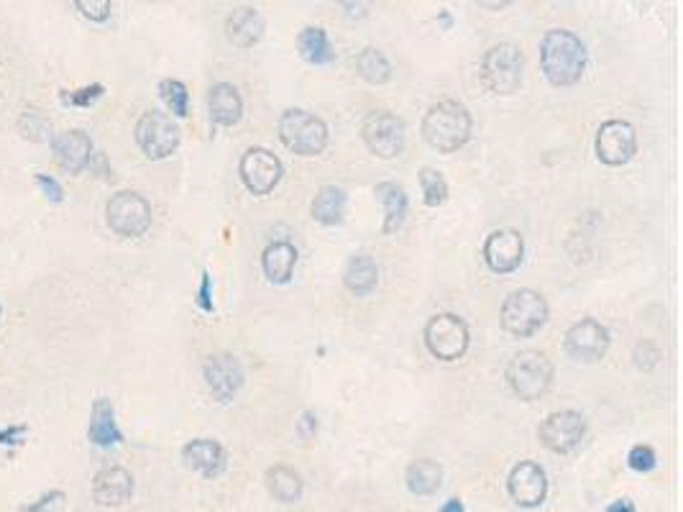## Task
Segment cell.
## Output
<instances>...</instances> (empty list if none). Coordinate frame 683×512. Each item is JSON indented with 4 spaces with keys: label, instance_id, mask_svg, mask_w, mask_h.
<instances>
[{
    "label": "cell",
    "instance_id": "obj_1",
    "mask_svg": "<svg viewBox=\"0 0 683 512\" xmlns=\"http://www.w3.org/2000/svg\"><path fill=\"white\" fill-rule=\"evenodd\" d=\"M540 67L550 85L568 88L584 77L586 47L584 41L566 29H553L540 41Z\"/></svg>",
    "mask_w": 683,
    "mask_h": 512
},
{
    "label": "cell",
    "instance_id": "obj_2",
    "mask_svg": "<svg viewBox=\"0 0 683 512\" xmlns=\"http://www.w3.org/2000/svg\"><path fill=\"white\" fill-rule=\"evenodd\" d=\"M423 139L443 154L458 152L471 139V113L458 100L430 105L423 118Z\"/></svg>",
    "mask_w": 683,
    "mask_h": 512
},
{
    "label": "cell",
    "instance_id": "obj_3",
    "mask_svg": "<svg viewBox=\"0 0 683 512\" xmlns=\"http://www.w3.org/2000/svg\"><path fill=\"white\" fill-rule=\"evenodd\" d=\"M279 139L290 152L300 157H318L328 146V126L323 118L302 108H290L279 118Z\"/></svg>",
    "mask_w": 683,
    "mask_h": 512
},
{
    "label": "cell",
    "instance_id": "obj_4",
    "mask_svg": "<svg viewBox=\"0 0 683 512\" xmlns=\"http://www.w3.org/2000/svg\"><path fill=\"white\" fill-rule=\"evenodd\" d=\"M507 382L520 400L535 402L553 384V364L543 351H520L507 364Z\"/></svg>",
    "mask_w": 683,
    "mask_h": 512
},
{
    "label": "cell",
    "instance_id": "obj_5",
    "mask_svg": "<svg viewBox=\"0 0 683 512\" xmlns=\"http://www.w3.org/2000/svg\"><path fill=\"white\" fill-rule=\"evenodd\" d=\"M499 320H502V328L510 336L530 338L545 326V320H548V303H545V297L540 292L522 287V290H515L507 295V300L502 303Z\"/></svg>",
    "mask_w": 683,
    "mask_h": 512
},
{
    "label": "cell",
    "instance_id": "obj_6",
    "mask_svg": "<svg viewBox=\"0 0 683 512\" xmlns=\"http://www.w3.org/2000/svg\"><path fill=\"white\" fill-rule=\"evenodd\" d=\"M522 67H525V57H522L520 47L504 41L489 49L481 59V80L492 93L512 95L522 85Z\"/></svg>",
    "mask_w": 683,
    "mask_h": 512
},
{
    "label": "cell",
    "instance_id": "obj_7",
    "mask_svg": "<svg viewBox=\"0 0 683 512\" xmlns=\"http://www.w3.org/2000/svg\"><path fill=\"white\" fill-rule=\"evenodd\" d=\"M425 346L438 361H458L469 349V326L453 313H440L428 320L423 331Z\"/></svg>",
    "mask_w": 683,
    "mask_h": 512
},
{
    "label": "cell",
    "instance_id": "obj_8",
    "mask_svg": "<svg viewBox=\"0 0 683 512\" xmlns=\"http://www.w3.org/2000/svg\"><path fill=\"white\" fill-rule=\"evenodd\" d=\"M105 221H108L110 231H116L118 236H126V239L144 236L151 226L149 200L134 190L116 192L105 205Z\"/></svg>",
    "mask_w": 683,
    "mask_h": 512
},
{
    "label": "cell",
    "instance_id": "obj_9",
    "mask_svg": "<svg viewBox=\"0 0 683 512\" xmlns=\"http://www.w3.org/2000/svg\"><path fill=\"white\" fill-rule=\"evenodd\" d=\"M136 144L151 162L172 157L180 146V126L162 111L144 113L136 123Z\"/></svg>",
    "mask_w": 683,
    "mask_h": 512
},
{
    "label": "cell",
    "instance_id": "obj_10",
    "mask_svg": "<svg viewBox=\"0 0 683 512\" xmlns=\"http://www.w3.org/2000/svg\"><path fill=\"white\" fill-rule=\"evenodd\" d=\"M364 144L379 159H394L405 149V123L389 111H371L361 126Z\"/></svg>",
    "mask_w": 683,
    "mask_h": 512
},
{
    "label": "cell",
    "instance_id": "obj_11",
    "mask_svg": "<svg viewBox=\"0 0 683 512\" xmlns=\"http://www.w3.org/2000/svg\"><path fill=\"white\" fill-rule=\"evenodd\" d=\"M586 436V418L576 410H558L540 423L538 438L553 454H571Z\"/></svg>",
    "mask_w": 683,
    "mask_h": 512
},
{
    "label": "cell",
    "instance_id": "obj_12",
    "mask_svg": "<svg viewBox=\"0 0 683 512\" xmlns=\"http://www.w3.org/2000/svg\"><path fill=\"white\" fill-rule=\"evenodd\" d=\"M597 157L599 162L609 164V167H622V164L630 162L637 152V134L635 126L630 121H620V118H612V121L602 123L597 131Z\"/></svg>",
    "mask_w": 683,
    "mask_h": 512
},
{
    "label": "cell",
    "instance_id": "obj_13",
    "mask_svg": "<svg viewBox=\"0 0 683 512\" xmlns=\"http://www.w3.org/2000/svg\"><path fill=\"white\" fill-rule=\"evenodd\" d=\"M205 384H208L210 395L218 402H231L238 395V390L244 387V367L241 361L236 359L228 351H218V354H210L208 361L203 367Z\"/></svg>",
    "mask_w": 683,
    "mask_h": 512
},
{
    "label": "cell",
    "instance_id": "obj_14",
    "mask_svg": "<svg viewBox=\"0 0 683 512\" xmlns=\"http://www.w3.org/2000/svg\"><path fill=\"white\" fill-rule=\"evenodd\" d=\"M609 331L607 326H602L599 320L594 318H581L579 323L568 328L566 333V354L576 361H584V364H591V361H599L609 349Z\"/></svg>",
    "mask_w": 683,
    "mask_h": 512
},
{
    "label": "cell",
    "instance_id": "obj_15",
    "mask_svg": "<svg viewBox=\"0 0 683 512\" xmlns=\"http://www.w3.org/2000/svg\"><path fill=\"white\" fill-rule=\"evenodd\" d=\"M238 172H241L246 190L254 192V195H269L282 180V162L269 149L254 146L241 157Z\"/></svg>",
    "mask_w": 683,
    "mask_h": 512
},
{
    "label": "cell",
    "instance_id": "obj_16",
    "mask_svg": "<svg viewBox=\"0 0 683 512\" xmlns=\"http://www.w3.org/2000/svg\"><path fill=\"white\" fill-rule=\"evenodd\" d=\"M525 256V239L515 228H499L484 241V262L494 274H510L522 264Z\"/></svg>",
    "mask_w": 683,
    "mask_h": 512
},
{
    "label": "cell",
    "instance_id": "obj_17",
    "mask_svg": "<svg viewBox=\"0 0 683 512\" xmlns=\"http://www.w3.org/2000/svg\"><path fill=\"white\" fill-rule=\"evenodd\" d=\"M507 489H510V497L520 507H540L548 495V477H545L543 466L535 464V461H520V464L512 466L510 479H507Z\"/></svg>",
    "mask_w": 683,
    "mask_h": 512
},
{
    "label": "cell",
    "instance_id": "obj_18",
    "mask_svg": "<svg viewBox=\"0 0 683 512\" xmlns=\"http://www.w3.org/2000/svg\"><path fill=\"white\" fill-rule=\"evenodd\" d=\"M52 152L57 159L59 167L67 172V175H80L82 169L90 167V159H93V141L85 131H64L52 139Z\"/></svg>",
    "mask_w": 683,
    "mask_h": 512
},
{
    "label": "cell",
    "instance_id": "obj_19",
    "mask_svg": "<svg viewBox=\"0 0 683 512\" xmlns=\"http://www.w3.org/2000/svg\"><path fill=\"white\" fill-rule=\"evenodd\" d=\"M134 495V477L123 466H108L93 479V500L103 507H121Z\"/></svg>",
    "mask_w": 683,
    "mask_h": 512
},
{
    "label": "cell",
    "instance_id": "obj_20",
    "mask_svg": "<svg viewBox=\"0 0 683 512\" xmlns=\"http://www.w3.org/2000/svg\"><path fill=\"white\" fill-rule=\"evenodd\" d=\"M182 459L190 469L203 474L205 479H215L226 469V448L220 446L213 438H195L185 443L182 448Z\"/></svg>",
    "mask_w": 683,
    "mask_h": 512
},
{
    "label": "cell",
    "instance_id": "obj_21",
    "mask_svg": "<svg viewBox=\"0 0 683 512\" xmlns=\"http://www.w3.org/2000/svg\"><path fill=\"white\" fill-rule=\"evenodd\" d=\"M226 36L233 47L251 49L264 36V18L256 8H236L226 21Z\"/></svg>",
    "mask_w": 683,
    "mask_h": 512
},
{
    "label": "cell",
    "instance_id": "obj_22",
    "mask_svg": "<svg viewBox=\"0 0 683 512\" xmlns=\"http://www.w3.org/2000/svg\"><path fill=\"white\" fill-rule=\"evenodd\" d=\"M208 111L210 121L218 123V126H236L244 116V100L231 82H218L210 88Z\"/></svg>",
    "mask_w": 683,
    "mask_h": 512
},
{
    "label": "cell",
    "instance_id": "obj_23",
    "mask_svg": "<svg viewBox=\"0 0 683 512\" xmlns=\"http://www.w3.org/2000/svg\"><path fill=\"white\" fill-rule=\"evenodd\" d=\"M87 438L90 443L100 448L118 446L123 441V433L116 423V413H113V402L108 397H98L93 402V413H90V428H87Z\"/></svg>",
    "mask_w": 683,
    "mask_h": 512
},
{
    "label": "cell",
    "instance_id": "obj_24",
    "mask_svg": "<svg viewBox=\"0 0 683 512\" xmlns=\"http://www.w3.org/2000/svg\"><path fill=\"white\" fill-rule=\"evenodd\" d=\"M297 267V249L290 241H274L261 254V269L274 285H287Z\"/></svg>",
    "mask_w": 683,
    "mask_h": 512
},
{
    "label": "cell",
    "instance_id": "obj_25",
    "mask_svg": "<svg viewBox=\"0 0 683 512\" xmlns=\"http://www.w3.org/2000/svg\"><path fill=\"white\" fill-rule=\"evenodd\" d=\"M343 285L351 295L366 297L377 290L379 267L369 254H354L343 269Z\"/></svg>",
    "mask_w": 683,
    "mask_h": 512
},
{
    "label": "cell",
    "instance_id": "obj_26",
    "mask_svg": "<svg viewBox=\"0 0 683 512\" xmlns=\"http://www.w3.org/2000/svg\"><path fill=\"white\" fill-rule=\"evenodd\" d=\"M374 195H377L379 203L384 205V233L400 231L402 223L407 218V208H410V200H407L405 187L397 185V182H379L374 187Z\"/></svg>",
    "mask_w": 683,
    "mask_h": 512
},
{
    "label": "cell",
    "instance_id": "obj_27",
    "mask_svg": "<svg viewBox=\"0 0 683 512\" xmlns=\"http://www.w3.org/2000/svg\"><path fill=\"white\" fill-rule=\"evenodd\" d=\"M407 489L417 497H433L443 484V466L433 459H417L405 472Z\"/></svg>",
    "mask_w": 683,
    "mask_h": 512
},
{
    "label": "cell",
    "instance_id": "obj_28",
    "mask_svg": "<svg viewBox=\"0 0 683 512\" xmlns=\"http://www.w3.org/2000/svg\"><path fill=\"white\" fill-rule=\"evenodd\" d=\"M346 216V190L338 185L320 187L313 200V218L323 226H338Z\"/></svg>",
    "mask_w": 683,
    "mask_h": 512
},
{
    "label": "cell",
    "instance_id": "obj_29",
    "mask_svg": "<svg viewBox=\"0 0 683 512\" xmlns=\"http://www.w3.org/2000/svg\"><path fill=\"white\" fill-rule=\"evenodd\" d=\"M267 487L269 492H272L274 500L284 502V505H292V502H297L302 497L305 484H302V477L292 469V466L277 464L272 466V469H267Z\"/></svg>",
    "mask_w": 683,
    "mask_h": 512
},
{
    "label": "cell",
    "instance_id": "obj_30",
    "mask_svg": "<svg viewBox=\"0 0 683 512\" xmlns=\"http://www.w3.org/2000/svg\"><path fill=\"white\" fill-rule=\"evenodd\" d=\"M297 49H300L302 59L315 67H323V64H330L336 59V52L330 47V39L325 34V29L320 26H307V29L300 31L297 36Z\"/></svg>",
    "mask_w": 683,
    "mask_h": 512
},
{
    "label": "cell",
    "instance_id": "obj_31",
    "mask_svg": "<svg viewBox=\"0 0 683 512\" xmlns=\"http://www.w3.org/2000/svg\"><path fill=\"white\" fill-rule=\"evenodd\" d=\"M356 72L364 77L371 85H384V82L392 80V64L384 57V52L374 47H366L364 52H359L356 57Z\"/></svg>",
    "mask_w": 683,
    "mask_h": 512
},
{
    "label": "cell",
    "instance_id": "obj_32",
    "mask_svg": "<svg viewBox=\"0 0 683 512\" xmlns=\"http://www.w3.org/2000/svg\"><path fill=\"white\" fill-rule=\"evenodd\" d=\"M420 187H423V200L428 208H438L448 200V182L438 169H420Z\"/></svg>",
    "mask_w": 683,
    "mask_h": 512
},
{
    "label": "cell",
    "instance_id": "obj_33",
    "mask_svg": "<svg viewBox=\"0 0 683 512\" xmlns=\"http://www.w3.org/2000/svg\"><path fill=\"white\" fill-rule=\"evenodd\" d=\"M159 95L167 103V108L172 111V116L187 118L190 113V93H187L185 82L180 80H162L159 82Z\"/></svg>",
    "mask_w": 683,
    "mask_h": 512
},
{
    "label": "cell",
    "instance_id": "obj_34",
    "mask_svg": "<svg viewBox=\"0 0 683 512\" xmlns=\"http://www.w3.org/2000/svg\"><path fill=\"white\" fill-rule=\"evenodd\" d=\"M18 128H21V134L26 136V139L31 141H52V123L47 121V118L41 116V113L36 111H26L24 116H21V121H18Z\"/></svg>",
    "mask_w": 683,
    "mask_h": 512
},
{
    "label": "cell",
    "instance_id": "obj_35",
    "mask_svg": "<svg viewBox=\"0 0 683 512\" xmlns=\"http://www.w3.org/2000/svg\"><path fill=\"white\" fill-rule=\"evenodd\" d=\"M655 464H658V459H655V451L650 446H645V443H637V446H632L630 454H627V466H630L632 472L648 474V472H653Z\"/></svg>",
    "mask_w": 683,
    "mask_h": 512
},
{
    "label": "cell",
    "instance_id": "obj_36",
    "mask_svg": "<svg viewBox=\"0 0 683 512\" xmlns=\"http://www.w3.org/2000/svg\"><path fill=\"white\" fill-rule=\"evenodd\" d=\"M75 8L95 24H103V21H108L113 6H110V0H75Z\"/></svg>",
    "mask_w": 683,
    "mask_h": 512
},
{
    "label": "cell",
    "instance_id": "obj_37",
    "mask_svg": "<svg viewBox=\"0 0 683 512\" xmlns=\"http://www.w3.org/2000/svg\"><path fill=\"white\" fill-rule=\"evenodd\" d=\"M103 93H105L103 85H87V88L75 90V93H62L59 98H62V103H67V105H93L95 100L103 98Z\"/></svg>",
    "mask_w": 683,
    "mask_h": 512
},
{
    "label": "cell",
    "instance_id": "obj_38",
    "mask_svg": "<svg viewBox=\"0 0 683 512\" xmlns=\"http://www.w3.org/2000/svg\"><path fill=\"white\" fill-rule=\"evenodd\" d=\"M660 361V351L655 349L650 341H643V344H637L635 349V364L640 369H645V372H650V369L658 367Z\"/></svg>",
    "mask_w": 683,
    "mask_h": 512
},
{
    "label": "cell",
    "instance_id": "obj_39",
    "mask_svg": "<svg viewBox=\"0 0 683 512\" xmlns=\"http://www.w3.org/2000/svg\"><path fill=\"white\" fill-rule=\"evenodd\" d=\"M36 180V185H39V190H41V195L49 200V203H62L64 200V190H62V185H59L57 180H54L52 175H36L34 177Z\"/></svg>",
    "mask_w": 683,
    "mask_h": 512
},
{
    "label": "cell",
    "instance_id": "obj_40",
    "mask_svg": "<svg viewBox=\"0 0 683 512\" xmlns=\"http://www.w3.org/2000/svg\"><path fill=\"white\" fill-rule=\"evenodd\" d=\"M59 505H64L62 492H47V495L41 497V500H36L34 505L21 507V512H49V510H57Z\"/></svg>",
    "mask_w": 683,
    "mask_h": 512
},
{
    "label": "cell",
    "instance_id": "obj_41",
    "mask_svg": "<svg viewBox=\"0 0 683 512\" xmlns=\"http://www.w3.org/2000/svg\"><path fill=\"white\" fill-rule=\"evenodd\" d=\"M197 308L203 310V313H213L215 305H213V280H210V274L203 272V282H200V292H197Z\"/></svg>",
    "mask_w": 683,
    "mask_h": 512
},
{
    "label": "cell",
    "instance_id": "obj_42",
    "mask_svg": "<svg viewBox=\"0 0 683 512\" xmlns=\"http://www.w3.org/2000/svg\"><path fill=\"white\" fill-rule=\"evenodd\" d=\"M315 433H318V418L307 410V413H302V418L297 420V436L310 441V438H315Z\"/></svg>",
    "mask_w": 683,
    "mask_h": 512
},
{
    "label": "cell",
    "instance_id": "obj_43",
    "mask_svg": "<svg viewBox=\"0 0 683 512\" xmlns=\"http://www.w3.org/2000/svg\"><path fill=\"white\" fill-rule=\"evenodd\" d=\"M26 425H8L6 431H0V446H18V443H24V436H26Z\"/></svg>",
    "mask_w": 683,
    "mask_h": 512
},
{
    "label": "cell",
    "instance_id": "obj_44",
    "mask_svg": "<svg viewBox=\"0 0 683 512\" xmlns=\"http://www.w3.org/2000/svg\"><path fill=\"white\" fill-rule=\"evenodd\" d=\"M604 512H635V505H632V500L622 497V500L609 502V507Z\"/></svg>",
    "mask_w": 683,
    "mask_h": 512
},
{
    "label": "cell",
    "instance_id": "obj_45",
    "mask_svg": "<svg viewBox=\"0 0 683 512\" xmlns=\"http://www.w3.org/2000/svg\"><path fill=\"white\" fill-rule=\"evenodd\" d=\"M440 512H466V507H464V502L453 497V500H448L446 505L440 507Z\"/></svg>",
    "mask_w": 683,
    "mask_h": 512
},
{
    "label": "cell",
    "instance_id": "obj_46",
    "mask_svg": "<svg viewBox=\"0 0 683 512\" xmlns=\"http://www.w3.org/2000/svg\"><path fill=\"white\" fill-rule=\"evenodd\" d=\"M0 318H3V308H0Z\"/></svg>",
    "mask_w": 683,
    "mask_h": 512
}]
</instances>
